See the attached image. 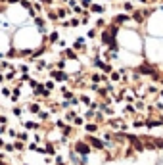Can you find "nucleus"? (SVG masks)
I'll return each instance as SVG.
<instances>
[{
	"label": "nucleus",
	"instance_id": "obj_1",
	"mask_svg": "<svg viewBox=\"0 0 163 165\" xmlns=\"http://www.w3.org/2000/svg\"><path fill=\"white\" fill-rule=\"evenodd\" d=\"M58 40H60V35H58V31H52L50 37H48V42H52V44H54V42H58Z\"/></svg>",
	"mask_w": 163,
	"mask_h": 165
},
{
	"label": "nucleus",
	"instance_id": "obj_2",
	"mask_svg": "<svg viewBox=\"0 0 163 165\" xmlns=\"http://www.w3.org/2000/svg\"><path fill=\"white\" fill-rule=\"evenodd\" d=\"M13 150H19V152H21V150H25V144H23V142H15V144H13Z\"/></svg>",
	"mask_w": 163,
	"mask_h": 165
},
{
	"label": "nucleus",
	"instance_id": "obj_3",
	"mask_svg": "<svg viewBox=\"0 0 163 165\" xmlns=\"http://www.w3.org/2000/svg\"><path fill=\"white\" fill-rule=\"evenodd\" d=\"M29 108H31V111H33V113H38V109H40V106H38V104H31Z\"/></svg>",
	"mask_w": 163,
	"mask_h": 165
},
{
	"label": "nucleus",
	"instance_id": "obj_4",
	"mask_svg": "<svg viewBox=\"0 0 163 165\" xmlns=\"http://www.w3.org/2000/svg\"><path fill=\"white\" fill-rule=\"evenodd\" d=\"M2 94H4V96H10V94H12V90L8 89V87H4V89H2Z\"/></svg>",
	"mask_w": 163,
	"mask_h": 165
},
{
	"label": "nucleus",
	"instance_id": "obj_5",
	"mask_svg": "<svg viewBox=\"0 0 163 165\" xmlns=\"http://www.w3.org/2000/svg\"><path fill=\"white\" fill-rule=\"evenodd\" d=\"M4 150H6V152H13V146L12 144H4Z\"/></svg>",
	"mask_w": 163,
	"mask_h": 165
},
{
	"label": "nucleus",
	"instance_id": "obj_6",
	"mask_svg": "<svg viewBox=\"0 0 163 165\" xmlns=\"http://www.w3.org/2000/svg\"><path fill=\"white\" fill-rule=\"evenodd\" d=\"M13 115H17V117H19V115H21V108H13Z\"/></svg>",
	"mask_w": 163,
	"mask_h": 165
},
{
	"label": "nucleus",
	"instance_id": "obj_7",
	"mask_svg": "<svg viewBox=\"0 0 163 165\" xmlns=\"http://www.w3.org/2000/svg\"><path fill=\"white\" fill-rule=\"evenodd\" d=\"M46 89H48V90H52V89H54V82H52V81H48V82H46Z\"/></svg>",
	"mask_w": 163,
	"mask_h": 165
},
{
	"label": "nucleus",
	"instance_id": "obj_8",
	"mask_svg": "<svg viewBox=\"0 0 163 165\" xmlns=\"http://www.w3.org/2000/svg\"><path fill=\"white\" fill-rule=\"evenodd\" d=\"M6 133V125H0V134H4Z\"/></svg>",
	"mask_w": 163,
	"mask_h": 165
},
{
	"label": "nucleus",
	"instance_id": "obj_9",
	"mask_svg": "<svg viewBox=\"0 0 163 165\" xmlns=\"http://www.w3.org/2000/svg\"><path fill=\"white\" fill-rule=\"evenodd\" d=\"M21 0H8V4H19Z\"/></svg>",
	"mask_w": 163,
	"mask_h": 165
}]
</instances>
